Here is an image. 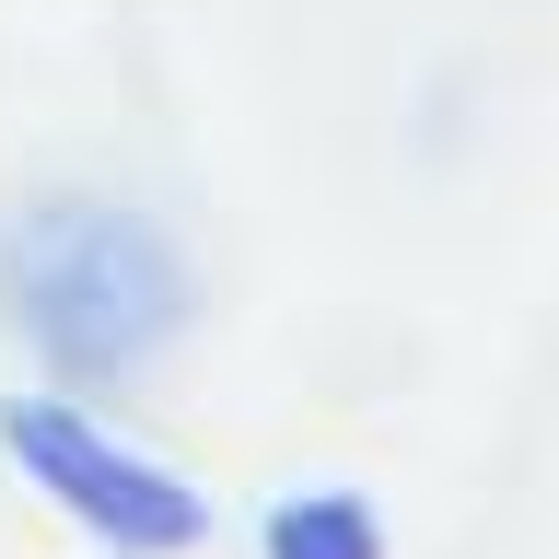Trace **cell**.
<instances>
[{"instance_id": "cell-1", "label": "cell", "mask_w": 559, "mask_h": 559, "mask_svg": "<svg viewBox=\"0 0 559 559\" xmlns=\"http://www.w3.org/2000/svg\"><path fill=\"white\" fill-rule=\"evenodd\" d=\"M0 326L59 384H140L199 326V269L140 199L35 187L0 210Z\"/></svg>"}, {"instance_id": "cell-2", "label": "cell", "mask_w": 559, "mask_h": 559, "mask_svg": "<svg viewBox=\"0 0 559 559\" xmlns=\"http://www.w3.org/2000/svg\"><path fill=\"white\" fill-rule=\"evenodd\" d=\"M0 454L12 478L70 513L105 559H187L210 536V489H187L164 454H140L129 431H105L94 408L70 396H0Z\"/></svg>"}, {"instance_id": "cell-3", "label": "cell", "mask_w": 559, "mask_h": 559, "mask_svg": "<svg viewBox=\"0 0 559 559\" xmlns=\"http://www.w3.org/2000/svg\"><path fill=\"white\" fill-rule=\"evenodd\" d=\"M257 559H384V513L361 489H292L257 524Z\"/></svg>"}]
</instances>
